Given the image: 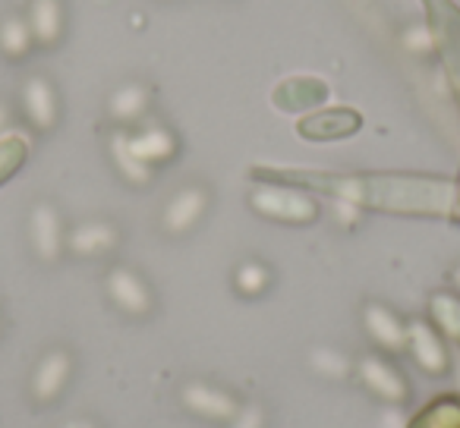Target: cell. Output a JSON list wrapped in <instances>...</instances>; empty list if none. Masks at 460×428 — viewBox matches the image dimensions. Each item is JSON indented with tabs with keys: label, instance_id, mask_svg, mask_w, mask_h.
Here are the masks:
<instances>
[{
	"label": "cell",
	"instance_id": "obj_23",
	"mask_svg": "<svg viewBox=\"0 0 460 428\" xmlns=\"http://www.w3.org/2000/svg\"><path fill=\"white\" fill-rule=\"evenodd\" d=\"M403 45H407V51H413V54H429L435 45V32L426 26H413V29H407V35H403Z\"/></svg>",
	"mask_w": 460,
	"mask_h": 428
},
{
	"label": "cell",
	"instance_id": "obj_12",
	"mask_svg": "<svg viewBox=\"0 0 460 428\" xmlns=\"http://www.w3.org/2000/svg\"><path fill=\"white\" fill-rule=\"evenodd\" d=\"M407 350L413 353V359L429 375H445L447 371V350L429 321H407Z\"/></svg>",
	"mask_w": 460,
	"mask_h": 428
},
{
	"label": "cell",
	"instance_id": "obj_8",
	"mask_svg": "<svg viewBox=\"0 0 460 428\" xmlns=\"http://www.w3.org/2000/svg\"><path fill=\"white\" fill-rule=\"evenodd\" d=\"M180 400H183V406H190L196 415H205V419H211V422H230L240 413L237 397L215 388V384H205V381H190L183 390H180Z\"/></svg>",
	"mask_w": 460,
	"mask_h": 428
},
{
	"label": "cell",
	"instance_id": "obj_24",
	"mask_svg": "<svg viewBox=\"0 0 460 428\" xmlns=\"http://www.w3.org/2000/svg\"><path fill=\"white\" fill-rule=\"evenodd\" d=\"M230 428H265V413L262 406L250 403V406H240V413L227 422Z\"/></svg>",
	"mask_w": 460,
	"mask_h": 428
},
{
	"label": "cell",
	"instance_id": "obj_2",
	"mask_svg": "<svg viewBox=\"0 0 460 428\" xmlns=\"http://www.w3.org/2000/svg\"><path fill=\"white\" fill-rule=\"evenodd\" d=\"M104 293L114 302L120 312L133 315V319H146L155 309V293L146 284V277L139 271L127 268V265H117L104 275Z\"/></svg>",
	"mask_w": 460,
	"mask_h": 428
},
{
	"label": "cell",
	"instance_id": "obj_10",
	"mask_svg": "<svg viewBox=\"0 0 460 428\" xmlns=\"http://www.w3.org/2000/svg\"><path fill=\"white\" fill-rule=\"evenodd\" d=\"M363 325H366V331H369V337L376 340L382 350H388V353L407 350V321H403L394 309L382 306V302H366Z\"/></svg>",
	"mask_w": 460,
	"mask_h": 428
},
{
	"label": "cell",
	"instance_id": "obj_3",
	"mask_svg": "<svg viewBox=\"0 0 460 428\" xmlns=\"http://www.w3.org/2000/svg\"><path fill=\"white\" fill-rule=\"evenodd\" d=\"M29 246L41 262H58L66 249V227L51 202H39L29 211Z\"/></svg>",
	"mask_w": 460,
	"mask_h": 428
},
{
	"label": "cell",
	"instance_id": "obj_27",
	"mask_svg": "<svg viewBox=\"0 0 460 428\" xmlns=\"http://www.w3.org/2000/svg\"><path fill=\"white\" fill-rule=\"evenodd\" d=\"M454 284H457V287H460V265H457V268H454Z\"/></svg>",
	"mask_w": 460,
	"mask_h": 428
},
{
	"label": "cell",
	"instance_id": "obj_19",
	"mask_svg": "<svg viewBox=\"0 0 460 428\" xmlns=\"http://www.w3.org/2000/svg\"><path fill=\"white\" fill-rule=\"evenodd\" d=\"M269 287H271V271L265 262L246 258V262L237 265V271H234V290H237L240 296L256 300V296H262Z\"/></svg>",
	"mask_w": 460,
	"mask_h": 428
},
{
	"label": "cell",
	"instance_id": "obj_6",
	"mask_svg": "<svg viewBox=\"0 0 460 428\" xmlns=\"http://www.w3.org/2000/svg\"><path fill=\"white\" fill-rule=\"evenodd\" d=\"M22 114L39 133H51L60 120V95L48 76H29L20 92Z\"/></svg>",
	"mask_w": 460,
	"mask_h": 428
},
{
	"label": "cell",
	"instance_id": "obj_26",
	"mask_svg": "<svg viewBox=\"0 0 460 428\" xmlns=\"http://www.w3.org/2000/svg\"><path fill=\"white\" fill-rule=\"evenodd\" d=\"M7 127H10V108L4 101H0V133H4Z\"/></svg>",
	"mask_w": 460,
	"mask_h": 428
},
{
	"label": "cell",
	"instance_id": "obj_9",
	"mask_svg": "<svg viewBox=\"0 0 460 428\" xmlns=\"http://www.w3.org/2000/svg\"><path fill=\"white\" fill-rule=\"evenodd\" d=\"M332 89H328L325 79L319 76H290L271 92V101H275L278 110H309L319 108V104L328 101Z\"/></svg>",
	"mask_w": 460,
	"mask_h": 428
},
{
	"label": "cell",
	"instance_id": "obj_18",
	"mask_svg": "<svg viewBox=\"0 0 460 428\" xmlns=\"http://www.w3.org/2000/svg\"><path fill=\"white\" fill-rule=\"evenodd\" d=\"M35 45V35L29 29L26 16H7L0 22V54L7 60H22Z\"/></svg>",
	"mask_w": 460,
	"mask_h": 428
},
{
	"label": "cell",
	"instance_id": "obj_13",
	"mask_svg": "<svg viewBox=\"0 0 460 428\" xmlns=\"http://www.w3.org/2000/svg\"><path fill=\"white\" fill-rule=\"evenodd\" d=\"M129 145H133L136 158L155 170V167L167 164L177 154V135L164 123H146V127L129 133Z\"/></svg>",
	"mask_w": 460,
	"mask_h": 428
},
{
	"label": "cell",
	"instance_id": "obj_21",
	"mask_svg": "<svg viewBox=\"0 0 460 428\" xmlns=\"http://www.w3.org/2000/svg\"><path fill=\"white\" fill-rule=\"evenodd\" d=\"M309 365L325 378H347L353 369L350 356H344V353L334 350V346H315V350L309 353Z\"/></svg>",
	"mask_w": 460,
	"mask_h": 428
},
{
	"label": "cell",
	"instance_id": "obj_14",
	"mask_svg": "<svg viewBox=\"0 0 460 428\" xmlns=\"http://www.w3.org/2000/svg\"><path fill=\"white\" fill-rule=\"evenodd\" d=\"M296 129H300L303 139H315V142L344 139V135H350L359 129V114L357 110H347V108L319 110V114L306 117Z\"/></svg>",
	"mask_w": 460,
	"mask_h": 428
},
{
	"label": "cell",
	"instance_id": "obj_7",
	"mask_svg": "<svg viewBox=\"0 0 460 428\" xmlns=\"http://www.w3.org/2000/svg\"><path fill=\"white\" fill-rule=\"evenodd\" d=\"M70 371H73L70 353L60 350V346L48 350L45 356L39 359V365H35L32 378H29V390H32V400L35 403H51V400H58L60 390H64V384L70 381Z\"/></svg>",
	"mask_w": 460,
	"mask_h": 428
},
{
	"label": "cell",
	"instance_id": "obj_25",
	"mask_svg": "<svg viewBox=\"0 0 460 428\" xmlns=\"http://www.w3.org/2000/svg\"><path fill=\"white\" fill-rule=\"evenodd\" d=\"M60 428H98L92 419H70V422H64Z\"/></svg>",
	"mask_w": 460,
	"mask_h": 428
},
{
	"label": "cell",
	"instance_id": "obj_17",
	"mask_svg": "<svg viewBox=\"0 0 460 428\" xmlns=\"http://www.w3.org/2000/svg\"><path fill=\"white\" fill-rule=\"evenodd\" d=\"M111 158H114L117 170L123 173V179H127V183L146 186L148 179H152L155 170L136 158L133 145H129V133H127V129H117V133L111 135Z\"/></svg>",
	"mask_w": 460,
	"mask_h": 428
},
{
	"label": "cell",
	"instance_id": "obj_22",
	"mask_svg": "<svg viewBox=\"0 0 460 428\" xmlns=\"http://www.w3.org/2000/svg\"><path fill=\"white\" fill-rule=\"evenodd\" d=\"M29 158V142L22 135H4L0 139V186L7 183Z\"/></svg>",
	"mask_w": 460,
	"mask_h": 428
},
{
	"label": "cell",
	"instance_id": "obj_5",
	"mask_svg": "<svg viewBox=\"0 0 460 428\" xmlns=\"http://www.w3.org/2000/svg\"><path fill=\"white\" fill-rule=\"evenodd\" d=\"M117 243H120V231L108 218L79 221L76 227L66 231V252L79 258H102L108 252H114Z\"/></svg>",
	"mask_w": 460,
	"mask_h": 428
},
{
	"label": "cell",
	"instance_id": "obj_11",
	"mask_svg": "<svg viewBox=\"0 0 460 428\" xmlns=\"http://www.w3.org/2000/svg\"><path fill=\"white\" fill-rule=\"evenodd\" d=\"M357 375H359V381H363L376 397H382V400L401 403L403 397L410 394V388H407V381H403L401 371H397L394 365L388 362V359L376 356V353H372V356L359 359V362H357Z\"/></svg>",
	"mask_w": 460,
	"mask_h": 428
},
{
	"label": "cell",
	"instance_id": "obj_1",
	"mask_svg": "<svg viewBox=\"0 0 460 428\" xmlns=\"http://www.w3.org/2000/svg\"><path fill=\"white\" fill-rule=\"evenodd\" d=\"M250 205L271 221L284 224H313L319 218V202L309 192L284 189V186H259L252 189Z\"/></svg>",
	"mask_w": 460,
	"mask_h": 428
},
{
	"label": "cell",
	"instance_id": "obj_15",
	"mask_svg": "<svg viewBox=\"0 0 460 428\" xmlns=\"http://www.w3.org/2000/svg\"><path fill=\"white\" fill-rule=\"evenodd\" d=\"M26 22L35 35V45H58L64 39L66 13H64V0H29V13Z\"/></svg>",
	"mask_w": 460,
	"mask_h": 428
},
{
	"label": "cell",
	"instance_id": "obj_20",
	"mask_svg": "<svg viewBox=\"0 0 460 428\" xmlns=\"http://www.w3.org/2000/svg\"><path fill=\"white\" fill-rule=\"evenodd\" d=\"M429 309H432V321L435 328L447 334V337L460 340V296L457 293H435L429 300Z\"/></svg>",
	"mask_w": 460,
	"mask_h": 428
},
{
	"label": "cell",
	"instance_id": "obj_16",
	"mask_svg": "<svg viewBox=\"0 0 460 428\" xmlns=\"http://www.w3.org/2000/svg\"><path fill=\"white\" fill-rule=\"evenodd\" d=\"M148 104H152V92L146 83H127L108 98V114L120 127H133L142 117L148 114Z\"/></svg>",
	"mask_w": 460,
	"mask_h": 428
},
{
	"label": "cell",
	"instance_id": "obj_4",
	"mask_svg": "<svg viewBox=\"0 0 460 428\" xmlns=\"http://www.w3.org/2000/svg\"><path fill=\"white\" fill-rule=\"evenodd\" d=\"M208 189L205 186H183L177 189L164 205V214H161V227H164L171 237H183L192 227L202 221V214L208 211Z\"/></svg>",
	"mask_w": 460,
	"mask_h": 428
}]
</instances>
